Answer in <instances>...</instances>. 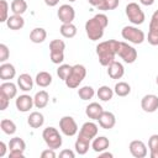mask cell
Wrapping results in <instances>:
<instances>
[{
	"label": "cell",
	"instance_id": "74e56055",
	"mask_svg": "<svg viewBox=\"0 0 158 158\" xmlns=\"http://www.w3.org/2000/svg\"><path fill=\"white\" fill-rule=\"evenodd\" d=\"M72 67L73 65H69V64H60L58 67V69H57V75L59 77V79L65 80L68 78L70 70H72Z\"/></svg>",
	"mask_w": 158,
	"mask_h": 158
},
{
	"label": "cell",
	"instance_id": "52a82bcc",
	"mask_svg": "<svg viewBox=\"0 0 158 158\" xmlns=\"http://www.w3.org/2000/svg\"><path fill=\"white\" fill-rule=\"evenodd\" d=\"M121 36L123 40H126L133 44H141L146 38L144 32L142 30H138L135 26H125L121 31Z\"/></svg>",
	"mask_w": 158,
	"mask_h": 158
},
{
	"label": "cell",
	"instance_id": "4316f807",
	"mask_svg": "<svg viewBox=\"0 0 158 158\" xmlns=\"http://www.w3.org/2000/svg\"><path fill=\"white\" fill-rule=\"evenodd\" d=\"M52 79L53 78L48 72H40V73H37V75L35 78V81H36V84L38 86L47 88V86H49L52 84Z\"/></svg>",
	"mask_w": 158,
	"mask_h": 158
},
{
	"label": "cell",
	"instance_id": "9a60e30c",
	"mask_svg": "<svg viewBox=\"0 0 158 158\" xmlns=\"http://www.w3.org/2000/svg\"><path fill=\"white\" fill-rule=\"evenodd\" d=\"M15 105H16V109L21 112H27L32 109V106H35V102H33V98H31L30 95L27 94H23V95H20L16 101H15Z\"/></svg>",
	"mask_w": 158,
	"mask_h": 158
},
{
	"label": "cell",
	"instance_id": "ab89813d",
	"mask_svg": "<svg viewBox=\"0 0 158 158\" xmlns=\"http://www.w3.org/2000/svg\"><path fill=\"white\" fill-rule=\"evenodd\" d=\"M9 57H10V51H9L7 46L4 44V43H1L0 44V62L1 63H5L9 59Z\"/></svg>",
	"mask_w": 158,
	"mask_h": 158
},
{
	"label": "cell",
	"instance_id": "e0dca14e",
	"mask_svg": "<svg viewBox=\"0 0 158 158\" xmlns=\"http://www.w3.org/2000/svg\"><path fill=\"white\" fill-rule=\"evenodd\" d=\"M107 74L111 79H121L125 74V68H123L122 63L116 62V60L110 63L107 65Z\"/></svg>",
	"mask_w": 158,
	"mask_h": 158
},
{
	"label": "cell",
	"instance_id": "ba28073f",
	"mask_svg": "<svg viewBox=\"0 0 158 158\" xmlns=\"http://www.w3.org/2000/svg\"><path fill=\"white\" fill-rule=\"evenodd\" d=\"M116 54L125 62V63H133L136 59H137V51L130 46L128 43L126 42H118L117 43V51H116Z\"/></svg>",
	"mask_w": 158,
	"mask_h": 158
},
{
	"label": "cell",
	"instance_id": "2e32d148",
	"mask_svg": "<svg viewBox=\"0 0 158 158\" xmlns=\"http://www.w3.org/2000/svg\"><path fill=\"white\" fill-rule=\"evenodd\" d=\"M98 121H99V125L101 126V128L111 130V128L115 126V123H116V117H115V115H114L112 112H110V111H104V112L100 115V117L98 118Z\"/></svg>",
	"mask_w": 158,
	"mask_h": 158
},
{
	"label": "cell",
	"instance_id": "83f0119b",
	"mask_svg": "<svg viewBox=\"0 0 158 158\" xmlns=\"http://www.w3.org/2000/svg\"><path fill=\"white\" fill-rule=\"evenodd\" d=\"M89 147H90V141L85 139V138H81V137H78L75 143H74L75 152L78 154H80V156H84L89 151Z\"/></svg>",
	"mask_w": 158,
	"mask_h": 158
},
{
	"label": "cell",
	"instance_id": "f1b7e54d",
	"mask_svg": "<svg viewBox=\"0 0 158 158\" xmlns=\"http://www.w3.org/2000/svg\"><path fill=\"white\" fill-rule=\"evenodd\" d=\"M59 31H60V35L63 37H65V38H73L77 35V31L78 30H77V26L73 22H70V23H62Z\"/></svg>",
	"mask_w": 158,
	"mask_h": 158
},
{
	"label": "cell",
	"instance_id": "816d5d0a",
	"mask_svg": "<svg viewBox=\"0 0 158 158\" xmlns=\"http://www.w3.org/2000/svg\"><path fill=\"white\" fill-rule=\"evenodd\" d=\"M68 1H69V2H74L75 0H68Z\"/></svg>",
	"mask_w": 158,
	"mask_h": 158
},
{
	"label": "cell",
	"instance_id": "d590c367",
	"mask_svg": "<svg viewBox=\"0 0 158 158\" xmlns=\"http://www.w3.org/2000/svg\"><path fill=\"white\" fill-rule=\"evenodd\" d=\"M94 94H95V91H94L93 86H90V85L81 86L78 90V95H79V98L81 100H90V99H93Z\"/></svg>",
	"mask_w": 158,
	"mask_h": 158
},
{
	"label": "cell",
	"instance_id": "60d3db41",
	"mask_svg": "<svg viewBox=\"0 0 158 158\" xmlns=\"http://www.w3.org/2000/svg\"><path fill=\"white\" fill-rule=\"evenodd\" d=\"M9 104H10V99H9L4 93L0 91V110H1V111L6 110L7 106H9Z\"/></svg>",
	"mask_w": 158,
	"mask_h": 158
},
{
	"label": "cell",
	"instance_id": "d6a6232c",
	"mask_svg": "<svg viewBox=\"0 0 158 158\" xmlns=\"http://www.w3.org/2000/svg\"><path fill=\"white\" fill-rule=\"evenodd\" d=\"M114 93H115L117 96H127V95L131 93V86H130V84H127L126 81H118V83L115 84Z\"/></svg>",
	"mask_w": 158,
	"mask_h": 158
},
{
	"label": "cell",
	"instance_id": "d4e9b609",
	"mask_svg": "<svg viewBox=\"0 0 158 158\" xmlns=\"http://www.w3.org/2000/svg\"><path fill=\"white\" fill-rule=\"evenodd\" d=\"M0 91L4 93L9 99H14L16 95H17V86L10 80L7 81H4L1 85H0Z\"/></svg>",
	"mask_w": 158,
	"mask_h": 158
},
{
	"label": "cell",
	"instance_id": "277c9868",
	"mask_svg": "<svg viewBox=\"0 0 158 158\" xmlns=\"http://www.w3.org/2000/svg\"><path fill=\"white\" fill-rule=\"evenodd\" d=\"M42 138L43 141L46 142L47 147L48 148H52V149H58L62 147V136L59 133V131L56 128V127H46L42 132Z\"/></svg>",
	"mask_w": 158,
	"mask_h": 158
},
{
	"label": "cell",
	"instance_id": "b9f144b4",
	"mask_svg": "<svg viewBox=\"0 0 158 158\" xmlns=\"http://www.w3.org/2000/svg\"><path fill=\"white\" fill-rule=\"evenodd\" d=\"M54 151H56V149H52V148H47V149L42 151V153H41V157H42V158H54V157L57 156Z\"/></svg>",
	"mask_w": 158,
	"mask_h": 158
},
{
	"label": "cell",
	"instance_id": "8d00e7d4",
	"mask_svg": "<svg viewBox=\"0 0 158 158\" xmlns=\"http://www.w3.org/2000/svg\"><path fill=\"white\" fill-rule=\"evenodd\" d=\"M120 4V0H102L101 5L98 7L101 11H109V10H115Z\"/></svg>",
	"mask_w": 158,
	"mask_h": 158
},
{
	"label": "cell",
	"instance_id": "ac0fdd59",
	"mask_svg": "<svg viewBox=\"0 0 158 158\" xmlns=\"http://www.w3.org/2000/svg\"><path fill=\"white\" fill-rule=\"evenodd\" d=\"M16 75V69L11 63H1L0 65V79L4 81L14 79Z\"/></svg>",
	"mask_w": 158,
	"mask_h": 158
},
{
	"label": "cell",
	"instance_id": "4fadbf2b",
	"mask_svg": "<svg viewBox=\"0 0 158 158\" xmlns=\"http://www.w3.org/2000/svg\"><path fill=\"white\" fill-rule=\"evenodd\" d=\"M141 107L144 112H154L158 109V96L154 94H147L141 100Z\"/></svg>",
	"mask_w": 158,
	"mask_h": 158
},
{
	"label": "cell",
	"instance_id": "7a4b0ae2",
	"mask_svg": "<svg viewBox=\"0 0 158 158\" xmlns=\"http://www.w3.org/2000/svg\"><path fill=\"white\" fill-rule=\"evenodd\" d=\"M117 43H118V41H116V40H107V41L100 42L96 46V54H98L99 62L102 67H107L110 63H112L115 60Z\"/></svg>",
	"mask_w": 158,
	"mask_h": 158
},
{
	"label": "cell",
	"instance_id": "cb8c5ba5",
	"mask_svg": "<svg viewBox=\"0 0 158 158\" xmlns=\"http://www.w3.org/2000/svg\"><path fill=\"white\" fill-rule=\"evenodd\" d=\"M49 101V95L46 90H40L36 93V95L33 96V102H35V106L37 109H43L47 106Z\"/></svg>",
	"mask_w": 158,
	"mask_h": 158
},
{
	"label": "cell",
	"instance_id": "4dcf8cb0",
	"mask_svg": "<svg viewBox=\"0 0 158 158\" xmlns=\"http://www.w3.org/2000/svg\"><path fill=\"white\" fill-rule=\"evenodd\" d=\"M96 95L101 101H110L114 96V90L107 85H102L98 89Z\"/></svg>",
	"mask_w": 158,
	"mask_h": 158
},
{
	"label": "cell",
	"instance_id": "836d02e7",
	"mask_svg": "<svg viewBox=\"0 0 158 158\" xmlns=\"http://www.w3.org/2000/svg\"><path fill=\"white\" fill-rule=\"evenodd\" d=\"M148 148L151 158H158V135H152L148 139Z\"/></svg>",
	"mask_w": 158,
	"mask_h": 158
},
{
	"label": "cell",
	"instance_id": "484cf974",
	"mask_svg": "<svg viewBox=\"0 0 158 158\" xmlns=\"http://www.w3.org/2000/svg\"><path fill=\"white\" fill-rule=\"evenodd\" d=\"M47 38V32L42 27H36L30 32V40L33 43H42Z\"/></svg>",
	"mask_w": 158,
	"mask_h": 158
},
{
	"label": "cell",
	"instance_id": "9c48e42d",
	"mask_svg": "<svg viewBox=\"0 0 158 158\" xmlns=\"http://www.w3.org/2000/svg\"><path fill=\"white\" fill-rule=\"evenodd\" d=\"M59 128L63 135L72 137L78 132V125L72 116H63L59 120Z\"/></svg>",
	"mask_w": 158,
	"mask_h": 158
},
{
	"label": "cell",
	"instance_id": "ee69618b",
	"mask_svg": "<svg viewBox=\"0 0 158 158\" xmlns=\"http://www.w3.org/2000/svg\"><path fill=\"white\" fill-rule=\"evenodd\" d=\"M9 158H23V152L22 151H10Z\"/></svg>",
	"mask_w": 158,
	"mask_h": 158
},
{
	"label": "cell",
	"instance_id": "1f68e13d",
	"mask_svg": "<svg viewBox=\"0 0 158 158\" xmlns=\"http://www.w3.org/2000/svg\"><path fill=\"white\" fill-rule=\"evenodd\" d=\"M0 128L4 133L6 135H14L16 132V123L12 121V120H9V118H2L1 122H0Z\"/></svg>",
	"mask_w": 158,
	"mask_h": 158
},
{
	"label": "cell",
	"instance_id": "f546056e",
	"mask_svg": "<svg viewBox=\"0 0 158 158\" xmlns=\"http://www.w3.org/2000/svg\"><path fill=\"white\" fill-rule=\"evenodd\" d=\"M11 11L15 15H22L27 10V2L25 0H12L11 1Z\"/></svg>",
	"mask_w": 158,
	"mask_h": 158
},
{
	"label": "cell",
	"instance_id": "5bb4252c",
	"mask_svg": "<svg viewBox=\"0 0 158 158\" xmlns=\"http://www.w3.org/2000/svg\"><path fill=\"white\" fill-rule=\"evenodd\" d=\"M130 148V153L135 157V158H144L148 154L147 151V146L144 144V142L139 141V139H135L130 143L128 146Z\"/></svg>",
	"mask_w": 158,
	"mask_h": 158
},
{
	"label": "cell",
	"instance_id": "f6af8a7d",
	"mask_svg": "<svg viewBox=\"0 0 158 158\" xmlns=\"http://www.w3.org/2000/svg\"><path fill=\"white\" fill-rule=\"evenodd\" d=\"M6 153V144L5 142H0V157H4Z\"/></svg>",
	"mask_w": 158,
	"mask_h": 158
},
{
	"label": "cell",
	"instance_id": "7bdbcfd3",
	"mask_svg": "<svg viewBox=\"0 0 158 158\" xmlns=\"http://www.w3.org/2000/svg\"><path fill=\"white\" fill-rule=\"evenodd\" d=\"M59 157L60 158H74L75 157V153L70 149H63L60 153H59Z\"/></svg>",
	"mask_w": 158,
	"mask_h": 158
},
{
	"label": "cell",
	"instance_id": "603a6c76",
	"mask_svg": "<svg viewBox=\"0 0 158 158\" xmlns=\"http://www.w3.org/2000/svg\"><path fill=\"white\" fill-rule=\"evenodd\" d=\"M27 123L32 127V128H40L43 126L44 123V116L38 112V111H33L30 114V116L27 117Z\"/></svg>",
	"mask_w": 158,
	"mask_h": 158
},
{
	"label": "cell",
	"instance_id": "bcb514c9",
	"mask_svg": "<svg viewBox=\"0 0 158 158\" xmlns=\"http://www.w3.org/2000/svg\"><path fill=\"white\" fill-rule=\"evenodd\" d=\"M88 2H89L91 6H94V7H99V6L101 5L102 0H88Z\"/></svg>",
	"mask_w": 158,
	"mask_h": 158
},
{
	"label": "cell",
	"instance_id": "681fc988",
	"mask_svg": "<svg viewBox=\"0 0 158 158\" xmlns=\"http://www.w3.org/2000/svg\"><path fill=\"white\" fill-rule=\"evenodd\" d=\"M99 156H100V157H109V158H112V157H114V154H112V153H110V152H104V151H102V152H100V153H99Z\"/></svg>",
	"mask_w": 158,
	"mask_h": 158
},
{
	"label": "cell",
	"instance_id": "30bf717a",
	"mask_svg": "<svg viewBox=\"0 0 158 158\" xmlns=\"http://www.w3.org/2000/svg\"><path fill=\"white\" fill-rule=\"evenodd\" d=\"M147 41L152 46H158V10H156L151 17Z\"/></svg>",
	"mask_w": 158,
	"mask_h": 158
},
{
	"label": "cell",
	"instance_id": "5b68a950",
	"mask_svg": "<svg viewBox=\"0 0 158 158\" xmlns=\"http://www.w3.org/2000/svg\"><path fill=\"white\" fill-rule=\"evenodd\" d=\"M126 16L127 19L130 20L131 23L133 25H142L146 20V16H144V12L142 11L141 6L137 4V2H128L126 5Z\"/></svg>",
	"mask_w": 158,
	"mask_h": 158
},
{
	"label": "cell",
	"instance_id": "3957f363",
	"mask_svg": "<svg viewBox=\"0 0 158 158\" xmlns=\"http://www.w3.org/2000/svg\"><path fill=\"white\" fill-rule=\"evenodd\" d=\"M85 77H86V68L83 64H75L72 67V70L64 81L69 89H75L80 85V83L84 80Z\"/></svg>",
	"mask_w": 158,
	"mask_h": 158
},
{
	"label": "cell",
	"instance_id": "6da1fadb",
	"mask_svg": "<svg viewBox=\"0 0 158 158\" xmlns=\"http://www.w3.org/2000/svg\"><path fill=\"white\" fill-rule=\"evenodd\" d=\"M109 25V19L105 14H96L85 22V32L90 41H99L104 36V31Z\"/></svg>",
	"mask_w": 158,
	"mask_h": 158
},
{
	"label": "cell",
	"instance_id": "e575fe53",
	"mask_svg": "<svg viewBox=\"0 0 158 158\" xmlns=\"http://www.w3.org/2000/svg\"><path fill=\"white\" fill-rule=\"evenodd\" d=\"M9 148H10V151H22L23 152L26 149V143L22 138L14 137L9 142Z\"/></svg>",
	"mask_w": 158,
	"mask_h": 158
},
{
	"label": "cell",
	"instance_id": "d6986e66",
	"mask_svg": "<svg viewBox=\"0 0 158 158\" xmlns=\"http://www.w3.org/2000/svg\"><path fill=\"white\" fill-rule=\"evenodd\" d=\"M17 86L22 91H31L32 88H33V79H32V77L30 74H27V73L20 74L19 78H17Z\"/></svg>",
	"mask_w": 158,
	"mask_h": 158
},
{
	"label": "cell",
	"instance_id": "c3c4849f",
	"mask_svg": "<svg viewBox=\"0 0 158 158\" xmlns=\"http://www.w3.org/2000/svg\"><path fill=\"white\" fill-rule=\"evenodd\" d=\"M154 1H156V0H139V2H141L142 5H144V6H151V5L154 4Z\"/></svg>",
	"mask_w": 158,
	"mask_h": 158
},
{
	"label": "cell",
	"instance_id": "7402d4cb",
	"mask_svg": "<svg viewBox=\"0 0 158 158\" xmlns=\"http://www.w3.org/2000/svg\"><path fill=\"white\" fill-rule=\"evenodd\" d=\"M110 146V141L107 137L105 136H99V137H95L93 139V143H91V148L96 152V153H100L102 151H106Z\"/></svg>",
	"mask_w": 158,
	"mask_h": 158
},
{
	"label": "cell",
	"instance_id": "7c38bea8",
	"mask_svg": "<svg viewBox=\"0 0 158 158\" xmlns=\"http://www.w3.org/2000/svg\"><path fill=\"white\" fill-rule=\"evenodd\" d=\"M98 131H99L98 125L94 123V122H91V121H88V122L83 123V126L80 127V131H79L78 137H81V138H85V139L91 141L93 138L96 137Z\"/></svg>",
	"mask_w": 158,
	"mask_h": 158
},
{
	"label": "cell",
	"instance_id": "7dc6e473",
	"mask_svg": "<svg viewBox=\"0 0 158 158\" xmlns=\"http://www.w3.org/2000/svg\"><path fill=\"white\" fill-rule=\"evenodd\" d=\"M44 2H46V5H47V6H51V7H53V6L58 5L59 0H44Z\"/></svg>",
	"mask_w": 158,
	"mask_h": 158
},
{
	"label": "cell",
	"instance_id": "ffe728a7",
	"mask_svg": "<svg viewBox=\"0 0 158 158\" xmlns=\"http://www.w3.org/2000/svg\"><path fill=\"white\" fill-rule=\"evenodd\" d=\"M102 112H104V109L99 102H91L85 107V114L91 120H98Z\"/></svg>",
	"mask_w": 158,
	"mask_h": 158
},
{
	"label": "cell",
	"instance_id": "f35d334b",
	"mask_svg": "<svg viewBox=\"0 0 158 158\" xmlns=\"http://www.w3.org/2000/svg\"><path fill=\"white\" fill-rule=\"evenodd\" d=\"M0 10H1V14H0V22H6L7 19H9V4L6 0H1L0 1Z\"/></svg>",
	"mask_w": 158,
	"mask_h": 158
},
{
	"label": "cell",
	"instance_id": "44dd1931",
	"mask_svg": "<svg viewBox=\"0 0 158 158\" xmlns=\"http://www.w3.org/2000/svg\"><path fill=\"white\" fill-rule=\"evenodd\" d=\"M6 26L10 30L17 31V30H21L25 26V20H23L22 15H15V14H12L11 16H9V19L6 21Z\"/></svg>",
	"mask_w": 158,
	"mask_h": 158
},
{
	"label": "cell",
	"instance_id": "f907efd6",
	"mask_svg": "<svg viewBox=\"0 0 158 158\" xmlns=\"http://www.w3.org/2000/svg\"><path fill=\"white\" fill-rule=\"evenodd\" d=\"M156 83H157V85H158V75H157V78H156Z\"/></svg>",
	"mask_w": 158,
	"mask_h": 158
},
{
	"label": "cell",
	"instance_id": "8fae6325",
	"mask_svg": "<svg viewBox=\"0 0 158 158\" xmlns=\"http://www.w3.org/2000/svg\"><path fill=\"white\" fill-rule=\"evenodd\" d=\"M57 16L62 23H70L75 17V10L69 4H63L57 11Z\"/></svg>",
	"mask_w": 158,
	"mask_h": 158
},
{
	"label": "cell",
	"instance_id": "8992f818",
	"mask_svg": "<svg viewBox=\"0 0 158 158\" xmlns=\"http://www.w3.org/2000/svg\"><path fill=\"white\" fill-rule=\"evenodd\" d=\"M65 43L62 40H52L49 42V57L54 64H60L64 60Z\"/></svg>",
	"mask_w": 158,
	"mask_h": 158
}]
</instances>
